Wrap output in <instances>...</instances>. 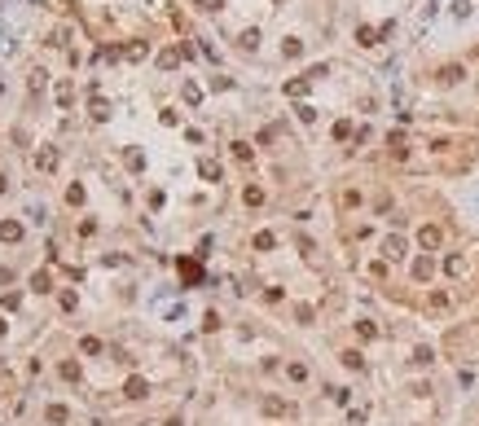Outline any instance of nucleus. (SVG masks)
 Returning <instances> with one entry per match:
<instances>
[{"mask_svg": "<svg viewBox=\"0 0 479 426\" xmlns=\"http://www.w3.org/2000/svg\"><path fill=\"white\" fill-rule=\"evenodd\" d=\"M440 238H444L440 229H422V246H440Z\"/></svg>", "mask_w": 479, "mask_h": 426, "instance_id": "1", "label": "nucleus"}, {"mask_svg": "<svg viewBox=\"0 0 479 426\" xmlns=\"http://www.w3.org/2000/svg\"><path fill=\"white\" fill-rule=\"evenodd\" d=\"M198 9H207V13H211V9H220V0H198Z\"/></svg>", "mask_w": 479, "mask_h": 426, "instance_id": "2", "label": "nucleus"}]
</instances>
